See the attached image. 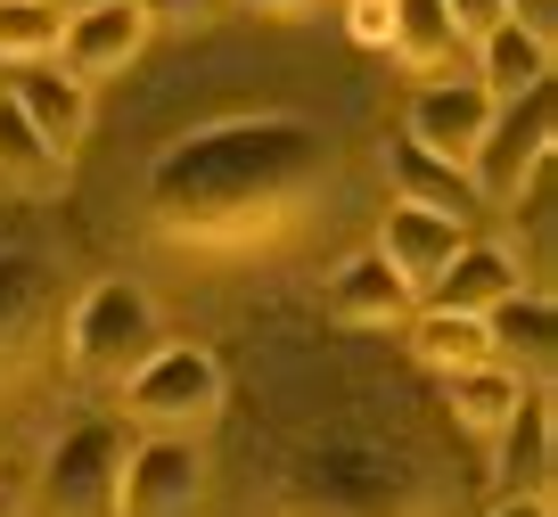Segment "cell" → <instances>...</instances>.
Listing matches in <instances>:
<instances>
[{
    "label": "cell",
    "instance_id": "obj_15",
    "mask_svg": "<svg viewBox=\"0 0 558 517\" xmlns=\"http://www.w3.org/2000/svg\"><path fill=\"white\" fill-rule=\"evenodd\" d=\"M9 99L25 107V123H34V132L50 140L58 156L83 148V132H90V83H74L58 58H41V67H17V74H9Z\"/></svg>",
    "mask_w": 558,
    "mask_h": 517
},
{
    "label": "cell",
    "instance_id": "obj_11",
    "mask_svg": "<svg viewBox=\"0 0 558 517\" xmlns=\"http://www.w3.org/2000/svg\"><path fill=\"white\" fill-rule=\"evenodd\" d=\"M460 239H469V223H460V214H436V206H402V197H395L369 247H378V255H386V272H395L402 288L418 296L427 279L444 272V263H452V247H460Z\"/></svg>",
    "mask_w": 558,
    "mask_h": 517
},
{
    "label": "cell",
    "instance_id": "obj_14",
    "mask_svg": "<svg viewBox=\"0 0 558 517\" xmlns=\"http://www.w3.org/2000/svg\"><path fill=\"white\" fill-rule=\"evenodd\" d=\"M493 362L518 370L525 386H550V353H558V321H550V288H518L485 312Z\"/></svg>",
    "mask_w": 558,
    "mask_h": 517
},
{
    "label": "cell",
    "instance_id": "obj_16",
    "mask_svg": "<svg viewBox=\"0 0 558 517\" xmlns=\"http://www.w3.org/2000/svg\"><path fill=\"white\" fill-rule=\"evenodd\" d=\"M386 190L402 197V206H436V214H485V197H476L469 165H452V156H427L418 140H386Z\"/></svg>",
    "mask_w": 558,
    "mask_h": 517
},
{
    "label": "cell",
    "instance_id": "obj_2",
    "mask_svg": "<svg viewBox=\"0 0 558 517\" xmlns=\"http://www.w3.org/2000/svg\"><path fill=\"white\" fill-rule=\"evenodd\" d=\"M279 517H427V477L386 444H329L279 477Z\"/></svg>",
    "mask_w": 558,
    "mask_h": 517
},
{
    "label": "cell",
    "instance_id": "obj_21",
    "mask_svg": "<svg viewBox=\"0 0 558 517\" xmlns=\"http://www.w3.org/2000/svg\"><path fill=\"white\" fill-rule=\"evenodd\" d=\"M0 181H17V190H50V181H66V156L25 123V107L9 99V91H0Z\"/></svg>",
    "mask_w": 558,
    "mask_h": 517
},
{
    "label": "cell",
    "instance_id": "obj_13",
    "mask_svg": "<svg viewBox=\"0 0 558 517\" xmlns=\"http://www.w3.org/2000/svg\"><path fill=\"white\" fill-rule=\"evenodd\" d=\"M525 288V263L518 247H493V239H460L452 263H444L427 288H418V304H444V312H493L501 296Z\"/></svg>",
    "mask_w": 558,
    "mask_h": 517
},
{
    "label": "cell",
    "instance_id": "obj_10",
    "mask_svg": "<svg viewBox=\"0 0 558 517\" xmlns=\"http://www.w3.org/2000/svg\"><path fill=\"white\" fill-rule=\"evenodd\" d=\"M493 444V477L501 493H550V468H558V419H550V386H525L518 411L485 435Z\"/></svg>",
    "mask_w": 558,
    "mask_h": 517
},
{
    "label": "cell",
    "instance_id": "obj_25",
    "mask_svg": "<svg viewBox=\"0 0 558 517\" xmlns=\"http://www.w3.org/2000/svg\"><path fill=\"white\" fill-rule=\"evenodd\" d=\"M345 34L362 41V50H386V34H395V0H345Z\"/></svg>",
    "mask_w": 558,
    "mask_h": 517
},
{
    "label": "cell",
    "instance_id": "obj_8",
    "mask_svg": "<svg viewBox=\"0 0 558 517\" xmlns=\"http://www.w3.org/2000/svg\"><path fill=\"white\" fill-rule=\"evenodd\" d=\"M485 123H493V91L476 74H427L411 91V107H402V140H418L427 156H452V165L476 156Z\"/></svg>",
    "mask_w": 558,
    "mask_h": 517
},
{
    "label": "cell",
    "instance_id": "obj_5",
    "mask_svg": "<svg viewBox=\"0 0 558 517\" xmlns=\"http://www.w3.org/2000/svg\"><path fill=\"white\" fill-rule=\"evenodd\" d=\"M542 165H550V83L518 91V99H493V123H485V140H476V156H469V181H476V197L501 214Z\"/></svg>",
    "mask_w": 558,
    "mask_h": 517
},
{
    "label": "cell",
    "instance_id": "obj_6",
    "mask_svg": "<svg viewBox=\"0 0 558 517\" xmlns=\"http://www.w3.org/2000/svg\"><path fill=\"white\" fill-rule=\"evenodd\" d=\"M123 452H132V435H123L116 419H83V428H66L50 444V460H41V501H50L58 517H116Z\"/></svg>",
    "mask_w": 558,
    "mask_h": 517
},
{
    "label": "cell",
    "instance_id": "obj_24",
    "mask_svg": "<svg viewBox=\"0 0 558 517\" xmlns=\"http://www.w3.org/2000/svg\"><path fill=\"white\" fill-rule=\"evenodd\" d=\"M230 0H140V17H148V34H197V25H214Z\"/></svg>",
    "mask_w": 558,
    "mask_h": 517
},
{
    "label": "cell",
    "instance_id": "obj_9",
    "mask_svg": "<svg viewBox=\"0 0 558 517\" xmlns=\"http://www.w3.org/2000/svg\"><path fill=\"white\" fill-rule=\"evenodd\" d=\"M148 50V17H140V0H99V9H66V34H58V67L74 83H116L132 58Z\"/></svg>",
    "mask_w": 558,
    "mask_h": 517
},
{
    "label": "cell",
    "instance_id": "obj_4",
    "mask_svg": "<svg viewBox=\"0 0 558 517\" xmlns=\"http://www.w3.org/2000/svg\"><path fill=\"white\" fill-rule=\"evenodd\" d=\"M222 395H230V378L206 345H157L123 378V419L140 435H206L222 419Z\"/></svg>",
    "mask_w": 558,
    "mask_h": 517
},
{
    "label": "cell",
    "instance_id": "obj_22",
    "mask_svg": "<svg viewBox=\"0 0 558 517\" xmlns=\"http://www.w3.org/2000/svg\"><path fill=\"white\" fill-rule=\"evenodd\" d=\"M58 34H66V9H58V0H0V67H41V58H58Z\"/></svg>",
    "mask_w": 558,
    "mask_h": 517
},
{
    "label": "cell",
    "instance_id": "obj_30",
    "mask_svg": "<svg viewBox=\"0 0 558 517\" xmlns=\"http://www.w3.org/2000/svg\"><path fill=\"white\" fill-rule=\"evenodd\" d=\"M58 9H99V0H58Z\"/></svg>",
    "mask_w": 558,
    "mask_h": 517
},
{
    "label": "cell",
    "instance_id": "obj_19",
    "mask_svg": "<svg viewBox=\"0 0 558 517\" xmlns=\"http://www.w3.org/2000/svg\"><path fill=\"white\" fill-rule=\"evenodd\" d=\"M518 395H525V378L501 370V362H469V370L444 378V411H452V428H469V435H493L509 411H518Z\"/></svg>",
    "mask_w": 558,
    "mask_h": 517
},
{
    "label": "cell",
    "instance_id": "obj_29",
    "mask_svg": "<svg viewBox=\"0 0 558 517\" xmlns=\"http://www.w3.org/2000/svg\"><path fill=\"white\" fill-rule=\"evenodd\" d=\"M518 25H534V34H550V0H501Z\"/></svg>",
    "mask_w": 558,
    "mask_h": 517
},
{
    "label": "cell",
    "instance_id": "obj_1",
    "mask_svg": "<svg viewBox=\"0 0 558 517\" xmlns=\"http://www.w3.org/2000/svg\"><path fill=\"white\" fill-rule=\"evenodd\" d=\"M320 181H329V148L304 116H230L157 156L148 223L173 247H246L296 223Z\"/></svg>",
    "mask_w": 558,
    "mask_h": 517
},
{
    "label": "cell",
    "instance_id": "obj_27",
    "mask_svg": "<svg viewBox=\"0 0 558 517\" xmlns=\"http://www.w3.org/2000/svg\"><path fill=\"white\" fill-rule=\"evenodd\" d=\"M485 517H550V493H501Z\"/></svg>",
    "mask_w": 558,
    "mask_h": 517
},
{
    "label": "cell",
    "instance_id": "obj_28",
    "mask_svg": "<svg viewBox=\"0 0 558 517\" xmlns=\"http://www.w3.org/2000/svg\"><path fill=\"white\" fill-rule=\"evenodd\" d=\"M239 9H255V17H320V0H239Z\"/></svg>",
    "mask_w": 558,
    "mask_h": 517
},
{
    "label": "cell",
    "instance_id": "obj_17",
    "mask_svg": "<svg viewBox=\"0 0 558 517\" xmlns=\"http://www.w3.org/2000/svg\"><path fill=\"white\" fill-rule=\"evenodd\" d=\"M469 50H476V83H485L493 99H518V91L550 83V34H534V25H518V17L476 34Z\"/></svg>",
    "mask_w": 558,
    "mask_h": 517
},
{
    "label": "cell",
    "instance_id": "obj_18",
    "mask_svg": "<svg viewBox=\"0 0 558 517\" xmlns=\"http://www.w3.org/2000/svg\"><path fill=\"white\" fill-rule=\"evenodd\" d=\"M411 362L452 378L469 362H493V337H485V312H444V304H411Z\"/></svg>",
    "mask_w": 558,
    "mask_h": 517
},
{
    "label": "cell",
    "instance_id": "obj_20",
    "mask_svg": "<svg viewBox=\"0 0 558 517\" xmlns=\"http://www.w3.org/2000/svg\"><path fill=\"white\" fill-rule=\"evenodd\" d=\"M386 50H395L411 74H452V58L469 50V41L452 34L444 0H395V34H386Z\"/></svg>",
    "mask_w": 558,
    "mask_h": 517
},
{
    "label": "cell",
    "instance_id": "obj_12",
    "mask_svg": "<svg viewBox=\"0 0 558 517\" xmlns=\"http://www.w3.org/2000/svg\"><path fill=\"white\" fill-rule=\"evenodd\" d=\"M411 304H418V296L386 272L378 247L345 255V263L329 272V288H320V312H329L337 328H402V321H411Z\"/></svg>",
    "mask_w": 558,
    "mask_h": 517
},
{
    "label": "cell",
    "instance_id": "obj_23",
    "mask_svg": "<svg viewBox=\"0 0 558 517\" xmlns=\"http://www.w3.org/2000/svg\"><path fill=\"white\" fill-rule=\"evenodd\" d=\"M34 312H41V272H34V255L0 247V353H17V345H25Z\"/></svg>",
    "mask_w": 558,
    "mask_h": 517
},
{
    "label": "cell",
    "instance_id": "obj_3",
    "mask_svg": "<svg viewBox=\"0 0 558 517\" xmlns=\"http://www.w3.org/2000/svg\"><path fill=\"white\" fill-rule=\"evenodd\" d=\"M157 345H165L157 296L132 288V279H99V288L66 312V370L90 378V386H123Z\"/></svg>",
    "mask_w": 558,
    "mask_h": 517
},
{
    "label": "cell",
    "instance_id": "obj_26",
    "mask_svg": "<svg viewBox=\"0 0 558 517\" xmlns=\"http://www.w3.org/2000/svg\"><path fill=\"white\" fill-rule=\"evenodd\" d=\"M444 17H452V34H460V41H476V34H493L509 9H501V0H444Z\"/></svg>",
    "mask_w": 558,
    "mask_h": 517
},
{
    "label": "cell",
    "instance_id": "obj_7",
    "mask_svg": "<svg viewBox=\"0 0 558 517\" xmlns=\"http://www.w3.org/2000/svg\"><path fill=\"white\" fill-rule=\"evenodd\" d=\"M197 501H206V452H197V435H140L123 452L116 517H197Z\"/></svg>",
    "mask_w": 558,
    "mask_h": 517
}]
</instances>
